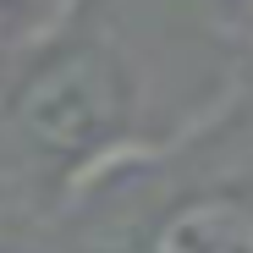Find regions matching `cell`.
I'll use <instances>...</instances> for the list:
<instances>
[{
  "instance_id": "cell-1",
  "label": "cell",
  "mask_w": 253,
  "mask_h": 253,
  "mask_svg": "<svg viewBox=\"0 0 253 253\" xmlns=\"http://www.w3.org/2000/svg\"><path fill=\"white\" fill-rule=\"evenodd\" d=\"M11 126L39 160V171H99L138 132V83L116 50L66 44L17 88Z\"/></svg>"
},
{
  "instance_id": "cell-2",
  "label": "cell",
  "mask_w": 253,
  "mask_h": 253,
  "mask_svg": "<svg viewBox=\"0 0 253 253\" xmlns=\"http://www.w3.org/2000/svg\"><path fill=\"white\" fill-rule=\"evenodd\" d=\"M138 253H253V193L215 182L171 198L138 237Z\"/></svg>"
},
{
  "instance_id": "cell-3",
  "label": "cell",
  "mask_w": 253,
  "mask_h": 253,
  "mask_svg": "<svg viewBox=\"0 0 253 253\" xmlns=\"http://www.w3.org/2000/svg\"><path fill=\"white\" fill-rule=\"evenodd\" d=\"M72 0H0V33L6 39H44Z\"/></svg>"
}]
</instances>
